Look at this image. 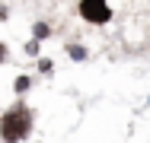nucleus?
Segmentation results:
<instances>
[{
    "instance_id": "nucleus-1",
    "label": "nucleus",
    "mask_w": 150,
    "mask_h": 143,
    "mask_svg": "<svg viewBox=\"0 0 150 143\" xmlns=\"http://www.w3.org/2000/svg\"><path fill=\"white\" fill-rule=\"evenodd\" d=\"M29 134H32V111L23 102H16L13 108H6L0 114V137L6 143H19V140H26Z\"/></svg>"
},
{
    "instance_id": "nucleus-2",
    "label": "nucleus",
    "mask_w": 150,
    "mask_h": 143,
    "mask_svg": "<svg viewBox=\"0 0 150 143\" xmlns=\"http://www.w3.org/2000/svg\"><path fill=\"white\" fill-rule=\"evenodd\" d=\"M80 16H83L86 22H93V26H102V22L112 19V6L102 3V0H83V3H80Z\"/></svg>"
},
{
    "instance_id": "nucleus-3",
    "label": "nucleus",
    "mask_w": 150,
    "mask_h": 143,
    "mask_svg": "<svg viewBox=\"0 0 150 143\" xmlns=\"http://www.w3.org/2000/svg\"><path fill=\"white\" fill-rule=\"evenodd\" d=\"M67 54L74 57V60H83V57H86V51H83L80 45H70V48H67Z\"/></svg>"
},
{
    "instance_id": "nucleus-4",
    "label": "nucleus",
    "mask_w": 150,
    "mask_h": 143,
    "mask_svg": "<svg viewBox=\"0 0 150 143\" xmlns=\"http://www.w3.org/2000/svg\"><path fill=\"white\" fill-rule=\"evenodd\" d=\"M29 86H32V80H29V76H19V80L13 83V89H16V92H26Z\"/></svg>"
},
{
    "instance_id": "nucleus-5",
    "label": "nucleus",
    "mask_w": 150,
    "mask_h": 143,
    "mask_svg": "<svg viewBox=\"0 0 150 143\" xmlns=\"http://www.w3.org/2000/svg\"><path fill=\"white\" fill-rule=\"evenodd\" d=\"M45 35H48V26H45V22H38V26H35V38H45Z\"/></svg>"
},
{
    "instance_id": "nucleus-6",
    "label": "nucleus",
    "mask_w": 150,
    "mask_h": 143,
    "mask_svg": "<svg viewBox=\"0 0 150 143\" xmlns=\"http://www.w3.org/2000/svg\"><path fill=\"white\" fill-rule=\"evenodd\" d=\"M38 67H42V70H45V73H48V70H54V64H51V60H48V57H42V60H38Z\"/></svg>"
},
{
    "instance_id": "nucleus-7",
    "label": "nucleus",
    "mask_w": 150,
    "mask_h": 143,
    "mask_svg": "<svg viewBox=\"0 0 150 143\" xmlns=\"http://www.w3.org/2000/svg\"><path fill=\"white\" fill-rule=\"evenodd\" d=\"M3 60H6V45L0 41V64H3Z\"/></svg>"
}]
</instances>
